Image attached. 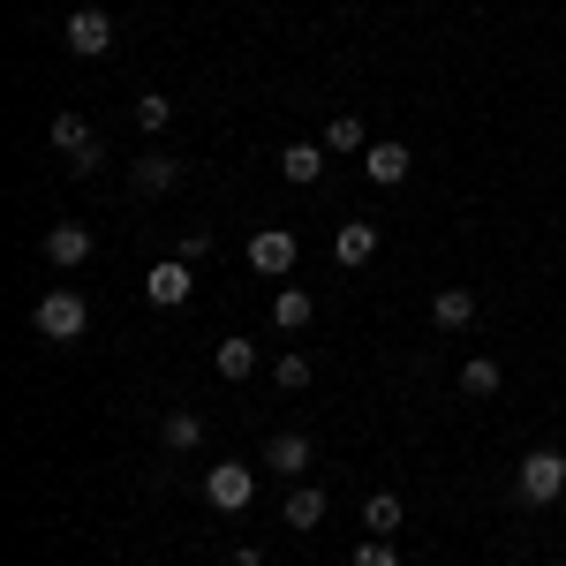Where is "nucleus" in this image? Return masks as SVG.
Wrapping results in <instances>:
<instances>
[{
	"label": "nucleus",
	"instance_id": "1",
	"mask_svg": "<svg viewBox=\"0 0 566 566\" xmlns=\"http://www.w3.org/2000/svg\"><path fill=\"white\" fill-rule=\"evenodd\" d=\"M31 325H39L45 340H84L91 303L76 295V287H45V295H39V310H31Z\"/></svg>",
	"mask_w": 566,
	"mask_h": 566
},
{
	"label": "nucleus",
	"instance_id": "2",
	"mask_svg": "<svg viewBox=\"0 0 566 566\" xmlns=\"http://www.w3.org/2000/svg\"><path fill=\"white\" fill-rule=\"evenodd\" d=\"M514 491H522V506H552L566 491V453H552V446H536L522 461V476H514Z\"/></svg>",
	"mask_w": 566,
	"mask_h": 566
},
{
	"label": "nucleus",
	"instance_id": "3",
	"mask_svg": "<svg viewBox=\"0 0 566 566\" xmlns=\"http://www.w3.org/2000/svg\"><path fill=\"white\" fill-rule=\"evenodd\" d=\"M295 258H303L295 227H258V234H250V264H258L264 280H287V272H295Z\"/></svg>",
	"mask_w": 566,
	"mask_h": 566
},
{
	"label": "nucleus",
	"instance_id": "4",
	"mask_svg": "<svg viewBox=\"0 0 566 566\" xmlns=\"http://www.w3.org/2000/svg\"><path fill=\"white\" fill-rule=\"evenodd\" d=\"M205 499H212L219 514H242V506L258 499V469H242V461H219V469H205Z\"/></svg>",
	"mask_w": 566,
	"mask_h": 566
},
{
	"label": "nucleus",
	"instance_id": "5",
	"mask_svg": "<svg viewBox=\"0 0 566 566\" xmlns=\"http://www.w3.org/2000/svg\"><path fill=\"white\" fill-rule=\"evenodd\" d=\"M61 39H69V53H84V61H106L114 53V15L106 8H76Z\"/></svg>",
	"mask_w": 566,
	"mask_h": 566
},
{
	"label": "nucleus",
	"instance_id": "6",
	"mask_svg": "<svg viewBox=\"0 0 566 566\" xmlns=\"http://www.w3.org/2000/svg\"><path fill=\"white\" fill-rule=\"evenodd\" d=\"M189 295H197V280H189V264H181V258H159L151 272H144V303H151V310H181Z\"/></svg>",
	"mask_w": 566,
	"mask_h": 566
},
{
	"label": "nucleus",
	"instance_id": "7",
	"mask_svg": "<svg viewBox=\"0 0 566 566\" xmlns=\"http://www.w3.org/2000/svg\"><path fill=\"white\" fill-rule=\"evenodd\" d=\"M84 258H91V227H76V219L45 227V264H53V272H76Z\"/></svg>",
	"mask_w": 566,
	"mask_h": 566
},
{
	"label": "nucleus",
	"instance_id": "8",
	"mask_svg": "<svg viewBox=\"0 0 566 566\" xmlns=\"http://www.w3.org/2000/svg\"><path fill=\"white\" fill-rule=\"evenodd\" d=\"M264 469L303 476V469H310V438H303V431H272V438H264Z\"/></svg>",
	"mask_w": 566,
	"mask_h": 566
},
{
	"label": "nucleus",
	"instance_id": "9",
	"mask_svg": "<svg viewBox=\"0 0 566 566\" xmlns=\"http://www.w3.org/2000/svg\"><path fill=\"white\" fill-rule=\"evenodd\" d=\"M129 181H136V197H167V189L181 181V167L167 159V151H144V159L129 167Z\"/></svg>",
	"mask_w": 566,
	"mask_h": 566
},
{
	"label": "nucleus",
	"instance_id": "10",
	"mask_svg": "<svg viewBox=\"0 0 566 566\" xmlns=\"http://www.w3.org/2000/svg\"><path fill=\"white\" fill-rule=\"evenodd\" d=\"M363 175L378 181V189H400L408 181V144H370L363 151Z\"/></svg>",
	"mask_w": 566,
	"mask_h": 566
},
{
	"label": "nucleus",
	"instance_id": "11",
	"mask_svg": "<svg viewBox=\"0 0 566 566\" xmlns=\"http://www.w3.org/2000/svg\"><path fill=\"white\" fill-rule=\"evenodd\" d=\"M333 258L348 264V272H355V264H370V258H378V227H370V219H348V227L333 234Z\"/></svg>",
	"mask_w": 566,
	"mask_h": 566
},
{
	"label": "nucleus",
	"instance_id": "12",
	"mask_svg": "<svg viewBox=\"0 0 566 566\" xmlns=\"http://www.w3.org/2000/svg\"><path fill=\"white\" fill-rule=\"evenodd\" d=\"M159 446H167V453H197V446H205V416H197V408H167Z\"/></svg>",
	"mask_w": 566,
	"mask_h": 566
},
{
	"label": "nucleus",
	"instance_id": "13",
	"mask_svg": "<svg viewBox=\"0 0 566 566\" xmlns=\"http://www.w3.org/2000/svg\"><path fill=\"white\" fill-rule=\"evenodd\" d=\"M431 317L446 325V333H469V325H476V295H469V287H438Z\"/></svg>",
	"mask_w": 566,
	"mask_h": 566
},
{
	"label": "nucleus",
	"instance_id": "14",
	"mask_svg": "<svg viewBox=\"0 0 566 566\" xmlns=\"http://www.w3.org/2000/svg\"><path fill=\"white\" fill-rule=\"evenodd\" d=\"M212 370L227 378V386H242V378L258 370V348H250V340L234 333V340H219V348H212Z\"/></svg>",
	"mask_w": 566,
	"mask_h": 566
},
{
	"label": "nucleus",
	"instance_id": "15",
	"mask_svg": "<svg viewBox=\"0 0 566 566\" xmlns=\"http://www.w3.org/2000/svg\"><path fill=\"white\" fill-rule=\"evenodd\" d=\"M310 317H317V303H310L303 287H280V295H272V325H280V333H303Z\"/></svg>",
	"mask_w": 566,
	"mask_h": 566
},
{
	"label": "nucleus",
	"instance_id": "16",
	"mask_svg": "<svg viewBox=\"0 0 566 566\" xmlns=\"http://www.w3.org/2000/svg\"><path fill=\"white\" fill-rule=\"evenodd\" d=\"M280 167H287V181H317L325 175V144H287V151H280Z\"/></svg>",
	"mask_w": 566,
	"mask_h": 566
},
{
	"label": "nucleus",
	"instance_id": "17",
	"mask_svg": "<svg viewBox=\"0 0 566 566\" xmlns=\"http://www.w3.org/2000/svg\"><path fill=\"white\" fill-rule=\"evenodd\" d=\"M325 522V491H317V483H295V491H287V528H317Z\"/></svg>",
	"mask_w": 566,
	"mask_h": 566
},
{
	"label": "nucleus",
	"instance_id": "18",
	"mask_svg": "<svg viewBox=\"0 0 566 566\" xmlns=\"http://www.w3.org/2000/svg\"><path fill=\"white\" fill-rule=\"evenodd\" d=\"M461 392H469V400H491V392H499V363H491V355H469V363H461Z\"/></svg>",
	"mask_w": 566,
	"mask_h": 566
},
{
	"label": "nucleus",
	"instance_id": "19",
	"mask_svg": "<svg viewBox=\"0 0 566 566\" xmlns=\"http://www.w3.org/2000/svg\"><path fill=\"white\" fill-rule=\"evenodd\" d=\"M167 122H175V98H167V91H144V98H136V129L159 136Z\"/></svg>",
	"mask_w": 566,
	"mask_h": 566
},
{
	"label": "nucleus",
	"instance_id": "20",
	"mask_svg": "<svg viewBox=\"0 0 566 566\" xmlns=\"http://www.w3.org/2000/svg\"><path fill=\"white\" fill-rule=\"evenodd\" d=\"M325 151H370L363 122H355V114H333V122H325Z\"/></svg>",
	"mask_w": 566,
	"mask_h": 566
},
{
	"label": "nucleus",
	"instance_id": "21",
	"mask_svg": "<svg viewBox=\"0 0 566 566\" xmlns=\"http://www.w3.org/2000/svg\"><path fill=\"white\" fill-rule=\"evenodd\" d=\"M84 144H91V122H84V114H53V151H69V159H76Z\"/></svg>",
	"mask_w": 566,
	"mask_h": 566
},
{
	"label": "nucleus",
	"instance_id": "22",
	"mask_svg": "<svg viewBox=\"0 0 566 566\" xmlns=\"http://www.w3.org/2000/svg\"><path fill=\"white\" fill-rule=\"evenodd\" d=\"M363 528H370V536H392V528H400V499H392V491H378V499L363 506Z\"/></svg>",
	"mask_w": 566,
	"mask_h": 566
},
{
	"label": "nucleus",
	"instance_id": "23",
	"mask_svg": "<svg viewBox=\"0 0 566 566\" xmlns=\"http://www.w3.org/2000/svg\"><path fill=\"white\" fill-rule=\"evenodd\" d=\"M272 386H280V392H303L310 386V363H303V355H280V363H272Z\"/></svg>",
	"mask_w": 566,
	"mask_h": 566
},
{
	"label": "nucleus",
	"instance_id": "24",
	"mask_svg": "<svg viewBox=\"0 0 566 566\" xmlns=\"http://www.w3.org/2000/svg\"><path fill=\"white\" fill-rule=\"evenodd\" d=\"M348 566H400V552H392V536H370V544H355Z\"/></svg>",
	"mask_w": 566,
	"mask_h": 566
},
{
	"label": "nucleus",
	"instance_id": "25",
	"mask_svg": "<svg viewBox=\"0 0 566 566\" xmlns=\"http://www.w3.org/2000/svg\"><path fill=\"white\" fill-rule=\"evenodd\" d=\"M98 167H106V144H98V136H91L84 151H76V167H69V175H98Z\"/></svg>",
	"mask_w": 566,
	"mask_h": 566
},
{
	"label": "nucleus",
	"instance_id": "26",
	"mask_svg": "<svg viewBox=\"0 0 566 566\" xmlns=\"http://www.w3.org/2000/svg\"><path fill=\"white\" fill-rule=\"evenodd\" d=\"M205 250H212V234H205V227H189V234H181V264H197Z\"/></svg>",
	"mask_w": 566,
	"mask_h": 566
},
{
	"label": "nucleus",
	"instance_id": "27",
	"mask_svg": "<svg viewBox=\"0 0 566 566\" xmlns=\"http://www.w3.org/2000/svg\"><path fill=\"white\" fill-rule=\"evenodd\" d=\"M264 566H272V559H264Z\"/></svg>",
	"mask_w": 566,
	"mask_h": 566
}]
</instances>
